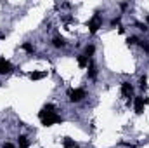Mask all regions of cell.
<instances>
[{
	"mask_svg": "<svg viewBox=\"0 0 149 148\" xmlns=\"http://www.w3.org/2000/svg\"><path fill=\"white\" fill-rule=\"evenodd\" d=\"M63 147L64 148H76V145H74V141L71 138H64L63 140Z\"/></svg>",
	"mask_w": 149,
	"mask_h": 148,
	"instance_id": "obj_13",
	"label": "cell"
},
{
	"mask_svg": "<svg viewBox=\"0 0 149 148\" xmlns=\"http://www.w3.org/2000/svg\"><path fill=\"white\" fill-rule=\"evenodd\" d=\"M120 19H121V16H116V18H113V19H111V26L118 25V23H120Z\"/></svg>",
	"mask_w": 149,
	"mask_h": 148,
	"instance_id": "obj_20",
	"label": "cell"
},
{
	"mask_svg": "<svg viewBox=\"0 0 149 148\" xmlns=\"http://www.w3.org/2000/svg\"><path fill=\"white\" fill-rule=\"evenodd\" d=\"M45 72H33V73H30V77L33 78V80H40V78H43L45 77Z\"/></svg>",
	"mask_w": 149,
	"mask_h": 148,
	"instance_id": "obj_14",
	"label": "cell"
},
{
	"mask_svg": "<svg viewBox=\"0 0 149 148\" xmlns=\"http://www.w3.org/2000/svg\"><path fill=\"white\" fill-rule=\"evenodd\" d=\"M144 98L142 96H135L134 98V110H135V113L137 115H141V113H144Z\"/></svg>",
	"mask_w": 149,
	"mask_h": 148,
	"instance_id": "obj_4",
	"label": "cell"
},
{
	"mask_svg": "<svg viewBox=\"0 0 149 148\" xmlns=\"http://www.w3.org/2000/svg\"><path fill=\"white\" fill-rule=\"evenodd\" d=\"M95 77H97V66H95V63H88V78H92V80H95Z\"/></svg>",
	"mask_w": 149,
	"mask_h": 148,
	"instance_id": "obj_10",
	"label": "cell"
},
{
	"mask_svg": "<svg viewBox=\"0 0 149 148\" xmlns=\"http://www.w3.org/2000/svg\"><path fill=\"white\" fill-rule=\"evenodd\" d=\"M54 110H56V106H54V105H50V103H49V105H45L42 110L38 111V118H40V120H45V118H49V117L56 115V111H54Z\"/></svg>",
	"mask_w": 149,
	"mask_h": 148,
	"instance_id": "obj_3",
	"label": "cell"
},
{
	"mask_svg": "<svg viewBox=\"0 0 149 148\" xmlns=\"http://www.w3.org/2000/svg\"><path fill=\"white\" fill-rule=\"evenodd\" d=\"M146 19H148V23H149V16H148V18H146Z\"/></svg>",
	"mask_w": 149,
	"mask_h": 148,
	"instance_id": "obj_22",
	"label": "cell"
},
{
	"mask_svg": "<svg viewBox=\"0 0 149 148\" xmlns=\"http://www.w3.org/2000/svg\"><path fill=\"white\" fill-rule=\"evenodd\" d=\"M102 26V18H101V14H94L92 16V19L88 21V30H90V33L94 35V33H97V30Z\"/></svg>",
	"mask_w": 149,
	"mask_h": 148,
	"instance_id": "obj_2",
	"label": "cell"
},
{
	"mask_svg": "<svg viewBox=\"0 0 149 148\" xmlns=\"http://www.w3.org/2000/svg\"><path fill=\"white\" fill-rule=\"evenodd\" d=\"M94 52H95V45H92V44H90V45H87V47H85V56H87L88 59L94 56Z\"/></svg>",
	"mask_w": 149,
	"mask_h": 148,
	"instance_id": "obj_12",
	"label": "cell"
},
{
	"mask_svg": "<svg viewBox=\"0 0 149 148\" xmlns=\"http://www.w3.org/2000/svg\"><path fill=\"white\" fill-rule=\"evenodd\" d=\"M76 61H78V66H80V68H85V66H88V63H90V59H88L85 54H78V56H76Z\"/></svg>",
	"mask_w": 149,
	"mask_h": 148,
	"instance_id": "obj_9",
	"label": "cell"
},
{
	"mask_svg": "<svg viewBox=\"0 0 149 148\" xmlns=\"http://www.w3.org/2000/svg\"><path fill=\"white\" fill-rule=\"evenodd\" d=\"M2 148H16V147H14L12 143H5V145H3V147H2Z\"/></svg>",
	"mask_w": 149,
	"mask_h": 148,
	"instance_id": "obj_21",
	"label": "cell"
},
{
	"mask_svg": "<svg viewBox=\"0 0 149 148\" xmlns=\"http://www.w3.org/2000/svg\"><path fill=\"white\" fill-rule=\"evenodd\" d=\"M141 40H139V37H135V35H132V37H128L127 38V44L128 45H135V44H139Z\"/></svg>",
	"mask_w": 149,
	"mask_h": 148,
	"instance_id": "obj_15",
	"label": "cell"
},
{
	"mask_svg": "<svg viewBox=\"0 0 149 148\" xmlns=\"http://www.w3.org/2000/svg\"><path fill=\"white\" fill-rule=\"evenodd\" d=\"M132 92H134V85L130 82H121V94L127 96V98H130Z\"/></svg>",
	"mask_w": 149,
	"mask_h": 148,
	"instance_id": "obj_6",
	"label": "cell"
},
{
	"mask_svg": "<svg viewBox=\"0 0 149 148\" xmlns=\"http://www.w3.org/2000/svg\"><path fill=\"white\" fill-rule=\"evenodd\" d=\"M139 85H141V89H146V85H148V77L146 75H142L139 78Z\"/></svg>",
	"mask_w": 149,
	"mask_h": 148,
	"instance_id": "obj_16",
	"label": "cell"
},
{
	"mask_svg": "<svg viewBox=\"0 0 149 148\" xmlns=\"http://www.w3.org/2000/svg\"><path fill=\"white\" fill-rule=\"evenodd\" d=\"M68 98L71 103H80V101H83V98H87V92H85V89H70Z\"/></svg>",
	"mask_w": 149,
	"mask_h": 148,
	"instance_id": "obj_1",
	"label": "cell"
},
{
	"mask_svg": "<svg viewBox=\"0 0 149 148\" xmlns=\"http://www.w3.org/2000/svg\"><path fill=\"white\" fill-rule=\"evenodd\" d=\"M14 70V66L5 59V58H0V75H7V73H10Z\"/></svg>",
	"mask_w": 149,
	"mask_h": 148,
	"instance_id": "obj_5",
	"label": "cell"
},
{
	"mask_svg": "<svg viewBox=\"0 0 149 148\" xmlns=\"http://www.w3.org/2000/svg\"><path fill=\"white\" fill-rule=\"evenodd\" d=\"M17 143H19V148H28L30 147V140H28L26 136H23V134L17 138Z\"/></svg>",
	"mask_w": 149,
	"mask_h": 148,
	"instance_id": "obj_11",
	"label": "cell"
},
{
	"mask_svg": "<svg viewBox=\"0 0 149 148\" xmlns=\"http://www.w3.org/2000/svg\"><path fill=\"white\" fill-rule=\"evenodd\" d=\"M139 45L146 51V52H149V42H146V40H142V42H139Z\"/></svg>",
	"mask_w": 149,
	"mask_h": 148,
	"instance_id": "obj_18",
	"label": "cell"
},
{
	"mask_svg": "<svg viewBox=\"0 0 149 148\" xmlns=\"http://www.w3.org/2000/svg\"><path fill=\"white\" fill-rule=\"evenodd\" d=\"M59 122H63V118H61L57 113L52 115V117H49V118H45V120H42V124L47 125V127H49V125H54V124H59Z\"/></svg>",
	"mask_w": 149,
	"mask_h": 148,
	"instance_id": "obj_7",
	"label": "cell"
},
{
	"mask_svg": "<svg viewBox=\"0 0 149 148\" xmlns=\"http://www.w3.org/2000/svg\"><path fill=\"white\" fill-rule=\"evenodd\" d=\"M137 26H139V30H141V32H144V33L149 30L148 26H146V25H142V23H137Z\"/></svg>",
	"mask_w": 149,
	"mask_h": 148,
	"instance_id": "obj_19",
	"label": "cell"
},
{
	"mask_svg": "<svg viewBox=\"0 0 149 148\" xmlns=\"http://www.w3.org/2000/svg\"><path fill=\"white\" fill-rule=\"evenodd\" d=\"M50 45H52L54 49H63V47H66V40L63 37H54L52 42H50Z\"/></svg>",
	"mask_w": 149,
	"mask_h": 148,
	"instance_id": "obj_8",
	"label": "cell"
},
{
	"mask_svg": "<svg viewBox=\"0 0 149 148\" xmlns=\"http://www.w3.org/2000/svg\"><path fill=\"white\" fill-rule=\"evenodd\" d=\"M23 49H24L26 52H33V51H35V47H33L30 42H24V44H23Z\"/></svg>",
	"mask_w": 149,
	"mask_h": 148,
	"instance_id": "obj_17",
	"label": "cell"
}]
</instances>
